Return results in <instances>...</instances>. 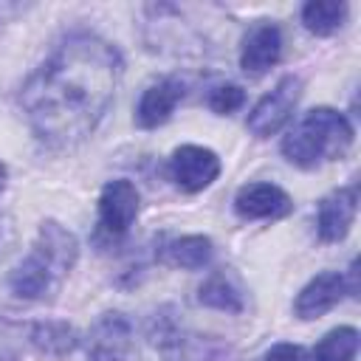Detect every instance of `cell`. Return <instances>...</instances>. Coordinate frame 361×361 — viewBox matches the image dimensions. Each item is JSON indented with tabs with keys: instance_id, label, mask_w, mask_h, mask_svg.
I'll list each match as a JSON object with an SVG mask.
<instances>
[{
	"instance_id": "1",
	"label": "cell",
	"mask_w": 361,
	"mask_h": 361,
	"mask_svg": "<svg viewBox=\"0 0 361 361\" xmlns=\"http://www.w3.org/2000/svg\"><path fill=\"white\" fill-rule=\"evenodd\" d=\"M118 79V51L107 39L79 31L65 37L28 76L20 90V107L39 141L65 149L99 127L113 104Z\"/></svg>"
},
{
	"instance_id": "2",
	"label": "cell",
	"mask_w": 361,
	"mask_h": 361,
	"mask_svg": "<svg viewBox=\"0 0 361 361\" xmlns=\"http://www.w3.org/2000/svg\"><path fill=\"white\" fill-rule=\"evenodd\" d=\"M353 144V124L333 107L307 110L282 138V155L302 169H316L324 161L341 158Z\"/></svg>"
},
{
	"instance_id": "3",
	"label": "cell",
	"mask_w": 361,
	"mask_h": 361,
	"mask_svg": "<svg viewBox=\"0 0 361 361\" xmlns=\"http://www.w3.org/2000/svg\"><path fill=\"white\" fill-rule=\"evenodd\" d=\"M299 96H302V79L293 76V73L282 76V79L251 107L248 121H245L248 133L257 135V138H271V135H276V133L288 124V118L293 116Z\"/></svg>"
},
{
	"instance_id": "4",
	"label": "cell",
	"mask_w": 361,
	"mask_h": 361,
	"mask_svg": "<svg viewBox=\"0 0 361 361\" xmlns=\"http://www.w3.org/2000/svg\"><path fill=\"white\" fill-rule=\"evenodd\" d=\"M169 178L180 192H203L212 186L220 175V158L214 149L200 147V144H183L169 155Z\"/></svg>"
},
{
	"instance_id": "5",
	"label": "cell",
	"mask_w": 361,
	"mask_h": 361,
	"mask_svg": "<svg viewBox=\"0 0 361 361\" xmlns=\"http://www.w3.org/2000/svg\"><path fill=\"white\" fill-rule=\"evenodd\" d=\"M135 217H138V189L124 178L107 180L99 195V234H107L110 243L121 240L135 223Z\"/></svg>"
},
{
	"instance_id": "6",
	"label": "cell",
	"mask_w": 361,
	"mask_h": 361,
	"mask_svg": "<svg viewBox=\"0 0 361 361\" xmlns=\"http://www.w3.org/2000/svg\"><path fill=\"white\" fill-rule=\"evenodd\" d=\"M234 212L243 220H282L293 212V200L282 186L257 180L234 195Z\"/></svg>"
},
{
	"instance_id": "7",
	"label": "cell",
	"mask_w": 361,
	"mask_h": 361,
	"mask_svg": "<svg viewBox=\"0 0 361 361\" xmlns=\"http://www.w3.org/2000/svg\"><path fill=\"white\" fill-rule=\"evenodd\" d=\"M282 28L271 20H259L257 25H251L243 37V45H240V68L245 73H265L271 71L279 56H282Z\"/></svg>"
},
{
	"instance_id": "8",
	"label": "cell",
	"mask_w": 361,
	"mask_h": 361,
	"mask_svg": "<svg viewBox=\"0 0 361 361\" xmlns=\"http://www.w3.org/2000/svg\"><path fill=\"white\" fill-rule=\"evenodd\" d=\"M358 212V189L355 186H341L333 189L319 200L316 209V234L322 243H338L347 237L353 220Z\"/></svg>"
},
{
	"instance_id": "9",
	"label": "cell",
	"mask_w": 361,
	"mask_h": 361,
	"mask_svg": "<svg viewBox=\"0 0 361 361\" xmlns=\"http://www.w3.org/2000/svg\"><path fill=\"white\" fill-rule=\"evenodd\" d=\"M62 282V274L48 262V257L37 248L25 259H20L8 274V288L20 299H42Z\"/></svg>"
},
{
	"instance_id": "10",
	"label": "cell",
	"mask_w": 361,
	"mask_h": 361,
	"mask_svg": "<svg viewBox=\"0 0 361 361\" xmlns=\"http://www.w3.org/2000/svg\"><path fill=\"white\" fill-rule=\"evenodd\" d=\"M347 293V282H344V274L338 271H322L316 274L293 299V313L302 319V322H310V319H319L324 316L327 310H333Z\"/></svg>"
},
{
	"instance_id": "11",
	"label": "cell",
	"mask_w": 361,
	"mask_h": 361,
	"mask_svg": "<svg viewBox=\"0 0 361 361\" xmlns=\"http://www.w3.org/2000/svg\"><path fill=\"white\" fill-rule=\"evenodd\" d=\"M133 333L130 322L121 313H102V319L90 330V361H130Z\"/></svg>"
},
{
	"instance_id": "12",
	"label": "cell",
	"mask_w": 361,
	"mask_h": 361,
	"mask_svg": "<svg viewBox=\"0 0 361 361\" xmlns=\"http://www.w3.org/2000/svg\"><path fill=\"white\" fill-rule=\"evenodd\" d=\"M180 99H183V82L175 76H166V79L149 85L135 104V124L144 130H155V127L166 124Z\"/></svg>"
},
{
	"instance_id": "13",
	"label": "cell",
	"mask_w": 361,
	"mask_h": 361,
	"mask_svg": "<svg viewBox=\"0 0 361 361\" xmlns=\"http://www.w3.org/2000/svg\"><path fill=\"white\" fill-rule=\"evenodd\" d=\"M155 344L164 347L166 361H231L228 347L200 338V336H180L172 324L155 333Z\"/></svg>"
},
{
	"instance_id": "14",
	"label": "cell",
	"mask_w": 361,
	"mask_h": 361,
	"mask_svg": "<svg viewBox=\"0 0 361 361\" xmlns=\"http://www.w3.org/2000/svg\"><path fill=\"white\" fill-rule=\"evenodd\" d=\"M34 248L42 251V254L48 257V262H51L62 276L73 268V262H76V257H79V243H76V237H73L62 223H56V220H45V223L39 226L37 240H34Z\"/></svg>"
},
{
	"instance_id": "15",
	"label": "cell",
	"mask_w": 361,
	"mask_h": 361,
	"mask_svg": "<svg viewBox=\"0 0 361 361\" xmlns=\"http://www.w3.org/2000/svg\"><path fill=\"white\" fill-rule=\"evenodd\" d=\"M28 341L45 353V355H68L71 350H76L79 344V333L73 330V324L51 319V322H37L28 327Z\"/></svg>"
},
{
	"instance_id": "16",
	"label": "cell",
	"mask_w": 361,
	"mask_h": 361,
	"mask_svg": "<svg viewBox=\"0 0 361 361\" xmlns=\"http://www.w3.org/2000/svg\"><path fill=\"white\" fill-rule=\"evenodd\" d=\"M350 6L341 0H310L302 6V25L316 37L336 34L347 20Z\"/></svg>"
},
{
	"instance_id": "17",
	"label": "cell",
	"mask_w": 361,
	"mask_h": 361,
	"mask_svg": "<svg viewBox=\"0 0 361 361\" xmlns=\"http://www.w3.org/2000/svg\"><path fill=\"white\" fill-rule=\"evenodd\" d=\"M212 257H214V245L203 234H186V237L169 243V248H166L169 265L183 268V271H200L212 262Z\"/></svg>"
},
{
	"instance_id": "18",
	"label": "cell",
	"mask_w": 361,
	"mask_h": 361,
	"mask_svg": "<svg viewBox=\"0 0 361 361\" xmlns=\"http://www.w3.org/2000/svg\"><path fill=\"white\" fill-rule=\"evenodd\" d=\"M197 302L223 313H243V290L226 276V274H212L200 288H197Z\"/></svg>"
},
{
	"instance_id": "19",
	"label": "cell",
	"mask_w": 361,
	"mask_h": 361,
	"mask_svg": "<svg viewBox=\"0 0 361 361\" xmlns=\"http://www.w3.org/2000/svg\"><path fill=\"white\" fill-rule=\"evenodd\" d=\"M355 355H358V330L350 324L333 327L310 350L313 361H355Z\"/></svg>"
},
{
	"instance_id": "20",
	"label": "cell",
	"mask_w": 361,
	"mask_h": 361,
	"mask_svg": "<svg viewBox=\"0 0 361 361\" xmlns=\"http://www.w3.org/2000/svg\"><path fill=\"white\" fill-rule=\"evenodd\" d=\"M245 104V90L234 82H226V85H217L212 93H209V107L217 113V116H231L237 113L240 107Z\"/></svg>"
},
{
	"instance_id": "21",
	"label": "cell",
	"mask_w": 361,
	"mask_h": 361,
	"mask_svg": "<svg viewBox=\"0 0 361 361\" xmlns=\"http://www.w3.org/2000/svg\"><path fill=\"white\" fill-rule=\"evenodd\" d=\"M28 341V330L8 319H0V361H17Z\"/></svg>"
},
{
	"instance_id": "22",
	"label": "cell",
	"mask_w": 361,
	"mask_h": 361,
	"mask_svg": "<svg viewBox=\"0 0 361 361\" xmlns=\"http://www.w3.org/2000/svg\"><path fill=\"white\" fill-rule=\"evenodd\" d=\"M262 361H310V350L302 344H274Z\"/></svg>"
},
{
	"instance_id": "23",
	"label": "cell",
	"mask_w": 361,
	"mask_h": 361,
	"mask_svg": "<svg viewBox=\"0 0 361 361\" xmlns=\"http://www.w3.org/2000/svg\"><path fill=\"white\" fill-rule=\"evenodd\" d=\"M6 180H8V169H6V164L0 161V192L6 189Z\"/></svg>"
},
{
	"instance_id": "24",
	"label": "cell",
	"mask_w": 361,
	"mask_h": 361,
	"mask_svg": "<svg viewBox=\"0 0 361 361\" xmlns=\"http://www.w3.org/2000/svg\"><path fill=\"white\" fill-rule=\"evenodd\" d=\"M310 361H313V358H310Z\"/></svg>"
}]
</instances>
